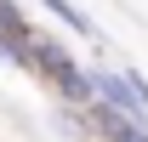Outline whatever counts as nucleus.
<instances>
[{"label":"nucleus","instance_id":"obj_4","mask_svg":"<svg viewBox=\"0 0 148 142\" xmlns=\"http://www.w3.org/2000/svg\"><path fill=\"white\" fill-rule=\"evenodd\" d=\"M34 34H40V29H29V17H23L17 6H12V0H0V51L12 57V63H23V68H29Z\"/></svg>","mask_w":148,"mask_h":142},{"label":"nucleus","instance_id":"obj_3","mask_svg":"<svg viewBox=\"0 0 148 142\" xmlns=\"http://www.w3.org/2000/svg\"><path fill=\"white\" fill-rule=\"evenodd\" d=\"M91 91L114 108H131V114H148V85L143 74H120V68H91Z\"/></svg>","mask_w":148,"mask_h":142},{"label":"nucleus","instance_id":"obj_5","mask_svg":"<svg viewBox=\"0 0 148 142\" xmlns=\"http://www.w3.org/2000/svg\"><path fill=\"white\" fill-rule=\"evenodd\" d=\"M40 6H46V12H51V17L63 23V29H74V34H86V40H97V29H91V17H86V12H80L74 0H40Z\"/></svg>","mask_w":148,"mask_h":142},{"label":"nucleus","instance_id":"obj_2","mask_svg":"<svg viewBox=\"0 0 148 142\" xmlns=\"http://www.w3.org/2000/svg\"><path fill=\"white\" fill-rule=\"evenodd\" d=\"M80 114H86V125L97 131V142H148V119L131 114V108H114V102H103V97H91Z\"/></svg>","mask_w":148,"mask_h":142},{"label":"nucleus","instance_id":"obj_1","mask_svg":"<svg viewBox=\"0 0 148 142\" xmlns=\"http://www.w3.org/2000/svg\"><path fill=\"white\" fill-rule=\"evenodd\" d=\"M29 68H34V74H46V85H57V97H63L69 108H86V102L97 97V91H91V68H80L57 34H34Z\"/></svg>","mask_w":148,"mask_h":142}]
</instances>
